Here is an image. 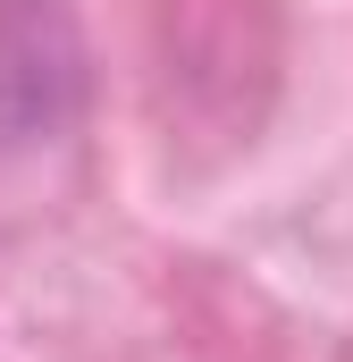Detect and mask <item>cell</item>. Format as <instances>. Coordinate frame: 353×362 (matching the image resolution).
<instances>
[{"label": "cell", "mask_w": 353, "mask_h": 362, "mask_svg": "<svg viewBox=\"0 0 353 362\" xmlns=\"http://www.w3.org/2000/svg\"><path fill=\"white\" fill-rule=\"evenodd\" d=\"M85 17L76 0H0V152H34L85 110Z\"/></svg>", "instance_id": "6da1fadb"}]
</instances>
